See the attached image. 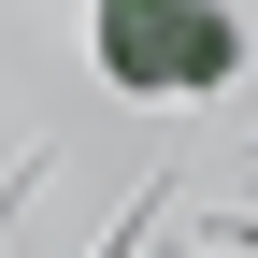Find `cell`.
Returning <instances> with one entry per match:
<instances>
[{
    "label": "cell",
    "mask_w": 258,
    "mask_h": 258,
    "mask_svg": "<svg viewBox=\"0 0 258 258\" xmlns=\"http://www.w3.org/2000/svg\"><path fill=\"white\" fill-rule=\"evenodd\" d=\"M244 29L230 0H101V72L129 101H186V86H230Z\"/></svg>",
    "instance_id": "6da1fadb"
}]
</instances>
